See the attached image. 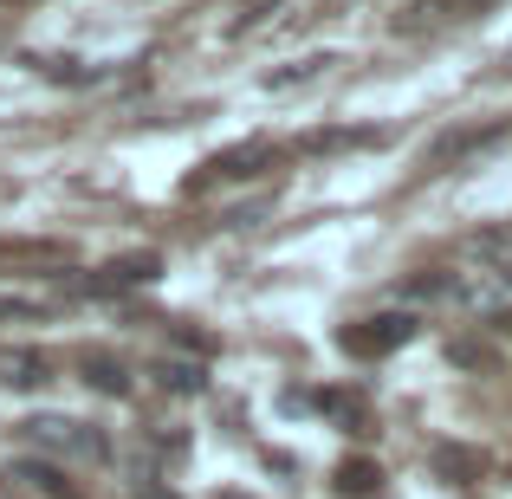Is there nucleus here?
Instances as JSON below:
<instances>
[{
  "instance_id": "423d86ee",
  "label": "nucleus",
  "mask_w": 512,
  "mask_h": 499,
  "mask_svg": "<svg viewBox=\"0 0 512 499\" xmlns=\"http://www.w3.org/2000/svg\"><path fill=\"white\" fill-rule=\"evenodd\" d=\"M46 370H52V363L39 357V350H0V383H7V389H39Z\"/></svg>"
},
{
  "instance_id": "39448f33",
  "label": "nucleus",
  "mask_w": 512,
  "mask_h": 499,
  "mask_svg": "<svg viewBox=\"0 0 512 499\" xmlns=\"http://www.w3.org/2000/svg\"><path fill=\"white\" fill-rule=\"evenodd\" d=\"M273 163V143H240V150H221L208 163V182H234V175H253Z\"/></svg>"
},
{
  "instance_id": "9d476101",
  "label": "nucleus",
  "mask_w": 512,
  "mask_h": 499,
  "mask_svg": "<svg viewBox=\"0 0 512 499\" xmlns=\"http://www.w3.org/2000/svg\"><path fill=\"white\" fill-rule=\"evenodd\" d=\"M0 260H39V266H65V260H72V247H59V240H0Z\"/></svg>"
},
{
  "instance_id": "1a4fd4ad",
  "label": "nucleus",
  "mask_w": 512,
  "mask_h": 499,
  "mask_svg": "<svg viewBox=\"0 0 512 499\" xmlns=\"http://www.w3.org/2000/svg\"><path fill=\"white\" fill-rule=\"evenodd\" d=\"M85 383H98L104 396H130V370L117 357H104V350H91V357H85Z\"/></svg>"
},
{
  "instance_id": "7ed1b4c3",
  "label": "nucleus",
  "mask_w": 512,
  "mask_h": 499,
  "mask_svg": "<svg viewBox=\"0 0 512 499\" xmlns=\"http://www.w3.org/2000/svg\"><path fill=\"white\" fill-rule=\"evenodd\" d=\"M461 266L480 286H512V227H480L461 247Z\"/></svg>"
},
{
  "instance_id": "ddd939ff",
  "label": "nucleus",
  "mask_w": 512,
  "mask_h": 499,
  "mask_svg": "<svg viewBox=\"0 0 512 499\" xmlns=\"http://www.w3.org/2000/svg\"><path fill=\"white\" fill-rule=\"evenodd\" d=\"M506 331H512V318H506Z\"/></svg>"
},
{
  "instance_id": "9b49d317",
  "label": "nucleus",
  "mask_w": 512,
  "mask_h": 499,
  "mask_svg": "<svg viewBox=\"0 0 512 499\" xmlns=\"http://www.w3.org/2000/svg\"><path fill=\"white\" fill-rule=\"evenodd\" d=\"M435 474H448V480H480V474H487V454H480V448H435Z\"/></svg>"
},
{
  "instance_id": "20e7f679",
  "label": "nucleus",
  "mask_w": 512,
  "mask_h": 499,
  "mask_svg": "<svg viewBox=\"0 0 512 499\" xmlns=\"http://www.w3.org/2000/svg\"><path fill=\"white\" fill-rule=\"evenodd\" d=\"M163 273V253H124V260H111L104 273L85 279L91 299H111V292H130V286H150V279Z\"/></svg>"
},
{
  "instance_id": "f8f14e48",
  "label": "nucleus",
  "mask_w": 512,
  "mask_h": 499,
  "mask_svg": "<svg viewBox=\"0 0 512 499\" xmlns=\"http://www.w3.org/2000/svg\"><path fill=\"white\" fill-rule=\"evenodd\" d=\"M156 383L169 389V396H201V389H208V376H201V363H156Z\"/></svg>"
},
{
  "instance_id": "6e6552de",
  "label": "nucleus",
  "mask_w": 512,
  "mask_h": 499,
  "mask_svg": "<svg viewBox=\"0 0 512 499\" xmlns=\"http://www.w3.org/2000/svg\"><path fill=\"white\" fill-rule=\"evenodd\" d=\"M338 493H344V499L383 493V467H376V461H344V467H338Z\"/></svg>"
},
{
  "instance_id": "0eeeda50",
  "label": "nucleus",
  "mask_w": 512,
  "mask_h": 499,
  "mask_svg": "<svg viewBox=\"0 0 512 499\" xmlns=\"http://www.w3.org/2000/svg\"><path fill=\"white\" fill-rule=\"evenodd\" d=\"M7 480H13V487H26V493H46V499H72V487L59 480V467H46V461H13Z\"/></svg>"
},
{
  "instance_id": "f03ea898",
  "label": "nucleus",
  "mask_w": 512,
  "mask_h": 499,
  "mask_svg": "<svg viewBox=\"0 0 512 499\" xmlns=\"http://www.w3.org/2000/svg\"><path fill=\"white\" fill-rule=\"evenodd\" d=\"M415 337V318L409 312H376V318H357V325L338 331V350L344 357H389Z\"/></svg>"
},
{
  "instance_id": "f257e3e1",
  "label": "nucleus",
  "mask_w": 512,
  "mask_h": 499,
  "mask_svg": "<svg viewBox=\"0 0 512 499\" xmlns=\"http://www.w3.org/2000/svg\"><path fill=\"white\" fill-rule=\"evenodd\" d=\"M20 435L33 441V448H46V454H72V461H104V454H111L98 428L72 422V415H33Z\"/></svg>"
}]
</instances>
